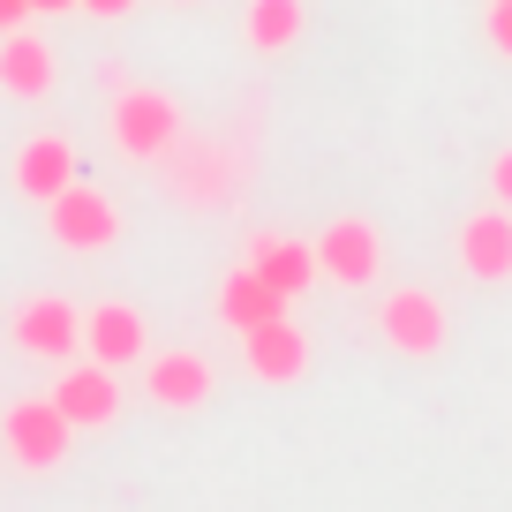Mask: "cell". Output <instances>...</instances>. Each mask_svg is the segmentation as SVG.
Instances as JSON below:
<instances>
[{"label":"cell","mask_w":512,"mask_h":512,"mask_svg":"<svg viewBox=\"0 0 512 512\" xmlns=\"http://www.w3.org/2000/svg\"><path fill=\"white\" fill-rule=\"evenodd\" d=\"M46 400L61 407V415L76 422V430H106V422L121 415V384H113V369H106V362L91 354V362H76V369H68L61 384H53Z\"/></svg>","instance_id":"6"},{"label":"cell","mask_w":512,"mask_h":512,"mask_svg":"<svg viewBox=\"0 0 512 512\" xmlns=\"http://www.w3.org/2000/svg\"><path fill=\"white\" fill-rule=\"evenodd\" d=\"M241 264H249L256 279H272L279 294H302L309 279H317V241H287V234H256L249 249H241Z\"/></svg>","instance_id":"12"},{"label":"cell","mask_w":512,"mask_h":512,"mask_svg":"<svg viewBox=\"0 0 512 512\" xmlns=\"http://www.w3.org/2000/svg\"><path fill=\"white\" fill-rule=\"evenodd\" d=\"M302 23H309L302 0H249V8H241V46L249 53H287L294 38H302Z\"/></svg>","instance_id":"16"},{"label":"cell","mask_w":512,"mask_h":512,"mask_svg":"<svg viewBox=\"0 0 512 512\" xmlns=\"http://www.w3.org/2000/svg\"><path fill=\"white\" fill-rule=\"evenodd\" d=\"M241 362H249V377H256V384H294V377L309 369V339H302V324L279 317V324H264V332H249V339H241Z\"/></svg>","instance_id":"9"},{"label":"cell","mask_w":512,"mask_h":512,"mask_svg":"<svg viewBox=\"0 0 512 512\" xmlns=\"http://www.w3.org/2000/svg\"><path fill=\"white\" fill-rule=\"evenodd\" d=\"M76 339H83V317H76V302H61V294H38V302L16 309V347L38 354V362H68Z\"/></svg>","instance_id":"7"},{"label":"cell","mask_w":512,"mask_h":512,"mask_svg":"<svg viewBox=\"0 0 512 512\" xmlns=\"http://www.w3.org/2000/svg\"><path fill=\"white\" fill-rule=\"evenodd\" d=\"M113 144H121V159H166L181 144V106L144 83L113 91Z\"/></svg>","instance_id":"1"},{"label":"cell","mask_w":512,"mask_h":512,"mask_svg":"<svg viewBox=\"0 0 512 512\" xmlns=\"http://www.w3.org/2000/svg\"><path fill=\"white\" fill-rule=\"evenodd\" d=\"M279 317H287V294H279L272 279H256L249 264H241V272H234V279L219 287V324H226L234 339L264 332V324H279Z\"/></svg>","instance_id":"11"},{"label":"cell","mask_w":512,"mask_h":512,"mask_svg":"<svg viewBox=\"0 0 512 512\" xmlns=\"http://www.w3.org/2000/svg\"><path fill=\"white\" fill-rule=\"evenodd\" d=\"M144 392L159 407H204L211 400V362L204 354H151L144 362Z\"/></svg>","instance_id":"15"},{"label":"cell","mask_w":512,"mask_h":512,"mask_svg":"<svg viewBox=\"0 0 512 512\" xmlns=\"http://www.w3.org/2000/svg\"><path fill=\"white\" fill-rule=\"evenodd\" d=\"M68 181H76V144H68V136H31V144L16 151V189L31 196V204H53Z\"/></svg>","instance_id":"13"},{"label":"cell","mask_w":512,"mask_h":512,"mask_svg":"<svg viewBox=\"0 0 512 512\" xmlns=\"http://www.w3.org/2000/svg\"><path fill=\"white\" fill-rule=\"evenodd\" d=\"M460 272L467 279H512V211L490 204L460 226Z\"/></svg>","instance_id":"10"},{"label":"cell","mask_w":512,"mask_h":512,"mask_svg":"<svg viewBox=\"0 0 512 512\" xmlns=\"http://www.w3.org/2000/svg\"><path fill=\"white\" fill-rule=\"evenodd\" d=\"M0 445H8V460L16 467H61L68 460V445H76V422L61 415L53 400H16L8 415H0Z\"/></svg>","instance_id":"2"},{"label":"cell","mask_w":512,"mask_h":512,"mask_svg":"<svg viewBox=\"0 0 512 512\" xmlns=\"http://www.w3.org/2000/svg\"><path fill=\"white\" fill-rule=\"evenodd\" d=\"M46 234L61 241V249H113L121 241V204H113L106 189H83V181H68L61 196L46 204Z\"/></svg>","instance_id":"3"},{"label":"cell","mask_w":512,"mask_h":512,"mask_svg":"<svg viewBox=\"0 0 512 512\" xmlns=\"http://www.w3.org/2000/svg\"><path fill=\"white\" fill-rule=\"evenodd\" d=\"M0 91L8 98H46L53 91V46L38 31H0Z\"/></svg>","instance_id":"14"},{"label":"cell","mask_w":512,"mask_h":512,"mask_svg":"<svg viewBox=\"0 0 512 512\" xmlns=\"http://www.w3.org/2000/svg\"><path fill=\"white\" fill-rule=\"evenodd\" d=\"M490 204L512 211V151H497V159H490Z\"/></svg>","instance_id":"17"},{"label":"cell","mask_w":512,"mask_h":512,"mask_svg":"<svg viewBox=\"0 0 512 512\" xmlns=\"http://www.w3.org/2000/svg\"><path fill=\"white\" fill-rule=\"evenodd\" d=\"M377 332H384V347H400V354H437L452 339V317H445V302L437 294H422V287H392L377 302Z\"/></svg>","instance_id":"4"},{"label":"cell","mask_w":512,"mask_h":512,"mask_svg":"<svg viewBox=\"0 0 512 512\" xmlns=\"http://www.w3.org/2000/svg\"><path fill=\"white\" fill-rule=\"evenodd\" d=\"M76 8H91V16H128L136 0H76Z\"/></svg>","instance_id":"20"},{"label":"cell","mask_w":512,"mask_h":512,"mask_svg":"<svg viewBox=\"0 0 512 512\" xmlns=\"http://www.w3.org/2000/svg\"><path fill=\"white\" fill-rule=\"evenodd\" d=\"M317 272L332 279V287H369V279L384 272V241L369 219H332L317 234Z\"/></svg>","instance_id":"5"},{"label":"cell","mask_w":512,"mask_h":512,"mask_svg":"<svg viewBox=\"0 0 512 512\" xmlns=\"http://www.w3.org/2000/svg\"><path fill=\"white\" fill-rule=\"evenodd\" d=\"M31 8L38 16H61V8H76V0H31Z\"/></svg>","instance_id":"21"},{"label":"cell","mask_w":512,"mask_h":512,"mask_svg":"<svg viewBox=\"0 0 512 512\" xmlns=\"http://www.w3.org/2000/svg\"><path fill=\"white\" fill-rule=\"evenodd\" d=\"M490 46L512 53V0H490Z\"/></svg>","instance_id":"18"},{"label":"cell","mask_w":512,"mask_h":512,"mask_svg":"<svg viewBox=\"0 0 512 512\" xmlns=\"http://www.w3.org/2000/svg\"><path fill=\"white\" fill-rule=\"evenodd\" d=\"M31 16H38L31 0H0V31H23V23H31Z\"/></svg>","instance_id":"19"},{"label":"cell","mask_w":512,"mask_h":512,"mask_svg":"<svg viewBox=\"0 0 512 512\" xmlns=\"http://www.w3.org/2000/svg\"><path fill=\"white\" fill-rule=\"evenodd\" d=\"M83 347H91L106 369H128V362H144V347H151V324L136 317L128 302H98L91 317H83Z\"/></svg>","instance_id":"8"}]
</instances>
